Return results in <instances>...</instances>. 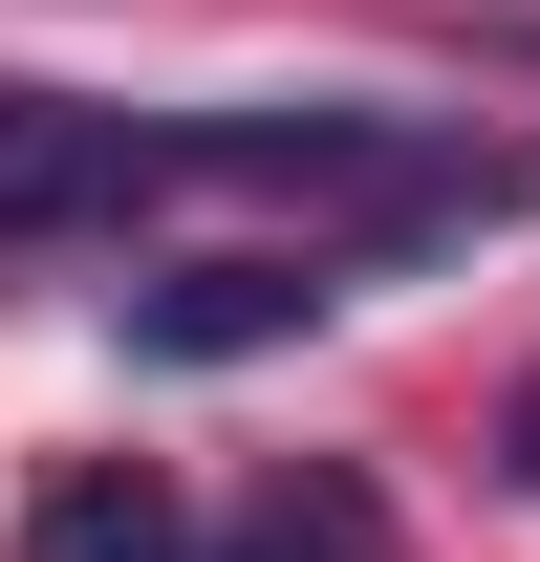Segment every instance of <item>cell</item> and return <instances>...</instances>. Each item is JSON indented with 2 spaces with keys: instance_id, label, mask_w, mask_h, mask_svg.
I'll list each match as a JSON object with an SVG mask.
<instances>
[{
  "instance_id": "3",
  "label": "cell",
  "mask_w": 540,
  "mask_h": 562,
  "mask_svg": "<svg viewBox=\"0 0 540 562\" xmlns=\"http://www.w3.org/2000/svg\"><path fill=\"white\" fill-rule=\"evenodd\" d=\"M22 562H195V519H173L151 454H66V476L22 497Z\"/></svg>"
},
{
  "instance_id": "5",
  "label": "cell",
  "mask_w": 540,
  "mask_h": 562,
  "mask_svg": "<svg viewBox=\"0 0 540 562\" xmlns=\"http://www.w3.org/2000/svg\"><path fill=\"white\" fill-rule=\"evenodd\" d=\"M497 454H519V476H540V368H519V412H497Z\"/></svg>"
},
{
  "instance_id": "1",
  "label": "cell",
  "mask_w": 540,
  "mask_h": 562,
  "mask_svg": "<svg viewBox=\"0 0 540 562\" xmlns=\"http://www.w3.org/2000/svg\"><path fill=\"white\" fill-rule=\"evenodd\" d=\"M151 195H195V151L66 87H0V238H131Z\"/></svg>"
},
{
  "instance_id": "2",
  "label": "cell",
  "mask_w": 540,
  "mask_h": 562,
  "mask_svg": "<svg viewBox=\"0 0 540 562\" xmlns=\"http://www.w3.org/2000/svg\"><path fill=\"white\" fill-rule=\"evenodd\" d=\"M346 303V260L303 238V260H173V281H131V347L151 368H238V347H303Z\"/></svg>"
},
{
  "instance_id": "4",
  "label": "cell",
  "mask_w": 540,
  "mask_h": 562,
  "mask_svg": "<svg viewBox=\"0 0 540 562\" xmlns=\"http://www.w3.org/2000/svg\"><path fill=\"white\" fill-rule=\"evenodd\" d=\"M216 562H390V519H368L346 476H281V497H260V541H216Z\"/></svg>"
}]
</instances>
